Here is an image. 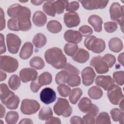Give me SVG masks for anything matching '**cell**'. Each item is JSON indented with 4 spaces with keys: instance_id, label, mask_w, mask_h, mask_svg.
I'll list each match as a JSON object with an SVG mask.
<instances>
[{
    "instance_id": "6da1fadb",
    "label": "cell",
    "mask_w": 124,
    "mask_h": 124,
    "mask_svg": "<svg viewBox=\"0 0 124 124\" xmlns=\"http://www.w3.org/2000/svg\"><path fill=\"white\" fill-rule=\"evenodd\" d=\"M45 58L47 63L57 69L63 68L66 64L67 59L59 47H54L47 49L45 53Z\"/></svg>"
},
{
    "instance_id": "7a4b0ae2",
    "label": "cell",
    "mask_w": 124,
    "mask_h": 124,
    "mask_svg": "<svg viewBox=\"0 0 124 124\" xmlns=\"http://www.w3.org/2000/svg\"><path fill=\"white\" fill-rule=\"evenodd\" d=\"M31 12L28 7L19 6L15 18L18 20V27L20 31H28L31 27V23L30 20Z\"/></svg>"
},
{
    "instance_id": "3957f363",
    "label": "cell",
    "mask_w": 124,
    "mask_h": 124,
    "mask_svg": "<svg viewBox=\"0 0 124 124\" xmlns=\"http://www.w3.org/2000/svg\"><path fill=\"white\" fill-rule=\"evenodd\" d=\"M84 46L90 50L95 53H101L106 48L105 41L100 38H97L92 35L86 38L84 40Z\"/></svg>"
},
{
    "instance_id": "277c9868",
    "label": "cell",
    "mask_w": 124,
    "mask_h": 124,
    "mask_svg": "<svg viewBox=\"0 0 124 124\" xmlns=\"http://www.w3.org/2000/svg\"><path fill=\"white\" fill-rule=\"evenodd\" d=\"M53 110L56 114L64 117H68L72 113V108L70 106L68 101L62 98H58L53 107Z\"/></svg>"
},
{
    "instance_id": "5b68a950",
    "label": "cell",
    "mask_w": 124,
    "mask_h": 124,
    "mask_svg": "<svg viewBox=\"0 0 124 124\" xmlns=\"http://www.w3.org/2000/svg\"><path fill=\"white\" fill-rule=\"evenodd\" d=\"M110 18L118 23L123 32L124 28V6H121L118 2H113L109 8Z\"/></svg>"
},
{
    "instance_id": "8992f818",
    "label": "cell",
    "mask_w": 124,
    "mask_h": 124,
    "mask_svg": "<svg viewBox=\"0 0 124 124\" xmlns=\"http://www.w3.org/2000/svg\"><path fill=\"white\" fill-rule=\"evenodd\" d=\"M0 67L1 69L8 73L15 72L18 67L17 60L12 57L3 55L0 57Z\"/></svg>"
},
{
    "instance_id": "52a82bcc",
    "label": "cell",
    "mask_w": 124,
    "mask_h": 124,
    "mask_svg": "<svg viewBox=\"0 0 124 124\" xmlns=\"http://www.w3.org/2000/svg\"><path fill=\"white\" fill-rule=\"evenodd\" d=\"M79 110L83 113L95 117L99 112L98 108L92 104L91 100L87 97H83L78 104Z\"/></svg>"
},
{
    "instance_id": "ba28073f",
    "label": "cell",
    "mask_w": 124,
    "mask_h": 124,
    "mask_svg": "<svg viewBox=\"0 0 124 124\" xmlns=\"http://www.w3.org/2000/svg\"><path fill=\"white\" fill-rule=\"evenodd\" d=\"M40 105L33 99H24L22 101L20 110L22 113L26 115H31L35 113L40 108Z\"/></svg>"
},
{
    "instance_id": "9c48e42d",
    "label": "cell",
    "mask_w": 124,
    "mask_h": 124,
    "mask_svg": "<svg viewBox=\"0 0 124 124\" xmlns=\"http://www.w3.org/2000/svg\"><path fill=\"white\" fill-rule=\"evenodd\" d=\"M6 39L8 51L12 54H16L21 44L20 38L15 34L9 33L7 34Z\"/></svg>"
},
{
    "instance_id": "30bf717a",
    "label": "cell",
    "mask_w": 124,
    "mask_h": 124,
    "mask_svg": "<svg viewBox=\"0 0 124 124\" xmlns=\"http://www.w3.org/2000/svg\"><path fill=\"white\" fill-rule=\"evenodd\" d=\"M107 96L109 101L113 105H118L124 99L122 89L117 85L114 84L107 92Z\"/></svg>"
},
{
    "instance_id": "8fae6325",
    "label": "cell",
    "mask_w": 124,
    "mask_h": 124,
    "mask_svg": "<svg viewBox=\"0 0 124 124\" xmlns=\"http://www.w3.org/2000/svg\"><path fill=\"white\" fill-rule=\"evenodd\" d=\"M90 65L93 67L98 74L106 73L109 71V67L103 61L102 57L97 56L94 57L90 61Z\"/></svg>"
},
{
    "instance_id": "7c38bea8",
    "label": "cell",
    "mask_w": 124,
    "mask_h": 124,
    "mask_svg": "<svg viewBox=\"0 0 124 124\" xmlns=\"http://www.w3.org/2000/svg\"><path fill=\"white\" fill-rule=\"evenodd\" d=\"M82 6L87 10H93L98 9H104L107 5L108 0H79Z\"/></svg>"
},
{
    "instance_id": "4fadbf2b",
    "label": "cell",
    "mask_w": 124,
    "mask_h": 124,
    "mask_svg": "<svg viewBox=\"0 0 124 124\" xmlns=\"http://www.w3.org/2000/svg\"><path fill=\"white\" fill-rule=\"evenodd\" d=\"M40 98L41 101L43 103L48 105L55 101L56 94L55 92L52 89L46 87L43 89L41 92Z\"/></svg>"
},
{
    "instance_id": "5bb4252c",
    "label": "cell",
    "mask_w": 124,
    "mask_h": 124,
    "mask_svg": "<svg viewBox=\"0 0 124 124\" xmlns=\"http://www.w3.org/2000/svg\"><path fill=\"white\" fill-rule=\"evenodd\" d=\"M80 18L78 14L75 12L66 13L64 15V22L68 28L78 26L80 23Z\"/></svg>"
},
{
    "instance_id": "9a60e30c",
    "label": "cell",
    "mask_w": 124,
    "mask_h": 124,
    "mask_svg": "<svg viewBox=\"0 0 124 124\" xmlns=\"http://www.w3.org/2000/svg\"><path fill=\"white\" fill-rule=\"evenodd\" d=\"M81 74L82 83L86 86H88L92 84L96 76V74L93 69L90 66L84 68Z\"/></svg>"
},
{
    "instance_id": "2e32d148",
    "label": "cell",
    "mask_w": 124,
    "mask_h": 124,
    "mask_svg": "<svg viewBox=\"0 0 124 124\" xmlns=\"http://www.w3.org/2000/svg\"><path fill=\"white\" fill-rule=\"evenodd\" d=\"M95 82L96 85L107 91L114 84V81L110 76H97L95 78Z\"/></svg>"
},
{
    "instance_id": "e0dca14e",
    "label": "cell",
    "mask_w": 124,
    "mask_h": 124,
    "mask_svg": "<svg viewBox=\"0 0 124 124\" xmlns=\"http://www.w3.org/2000/svg\"><path fill=\"white\" fill-rule=\"evenodd\" d=\"M37 71L31 68H25L21 70L19 76L21 81L24 83L34 80L37 77Z\"/></svg>"
},
{
    "instance_id": "ac0fdd59",
    "label": "cell",
    "mask_w": 124,
    "mask_h": 124,
    "mask_svg": "<svg viewBox=\"0 0 124 124\" xmlns=\"http://www.w3.org/2000/svg\"><path fill=\"white\" fill-rule=\"evenodd\" d=\"M64 38L67 42L71 44H77L81 41L82 35L77 31L69 30L64 32Z\"/></svg>"
},
{
    "instance_id": "d6986e66",
    "label": "cell",
    "mask_w": 124,
    "mask_h": 124,
    "mask_svg": "<svg viewBox=\"0 0 124 124\" xmlns=\"http://www.w3.org/2000/svg\"><path fill=\"white\" fill-rule=\"evenodd\" d=\"M89 57V52L85 49L80 48L78 49L75 54L72 57V59L77 62L83 63L88 61Z\"/></svg>"
},
{
    "instance_id": "ffe728a7",
    "label": "cell",
    "mask_w": 124,
    "mask_h": 124,
    "mask_svg": "<svg viewBox=\"0 0 124 124\" xmlns=\"http://www.w3.org/2000/svg\"><path fill=\"white\" fill-rule=\"evenodd\" d=\"M88 23L93 27L94 31L96 32H101L102 30V25L103 20L101 17L99 16L93 15L89 16L88 19Z\"/></svg>"
},
{
    "instance_id": "44dd1931",
    "label": "cell",
    "mask_w": 124,
    "mask_h": 124,
    "mask_svg": "<svg viewBox=\"0 0 124 124\" xmlns=\"http://www.w3.org/2000/svg\"><path fill=\"white\" fill-rule=\"evenodd\" d=\"M33 45L30 42H26L22 46L19 56L21 59L26 60L30 58L33 53Z\"/></svg>"
},
{
    "instance_id": "7402d4cb",
    "label": "cell",
    "mask_w": 124,
    "mask_h": 124,
    "mask_svg": "<svg viewBox=\"0 0 124 124\" xmlns=\"http://www.w3.org/2000/svg\"><path fill=\"white\" fill-rule=\"evenodd\" d=\"M32 21L34 25L37 27L44 26L46 23V16L40 11L35 12L32 16Z\"/></svg>"
},
{
    "instance_id": "603a6c76",
    "label": "cell",
    "mask_w": 124,
    "mask_h": 124,
    "mask_svg": "<svg viewBox=\"0 0 124 124\" xmlns=\"http://www.w3.org/2000/svg\"><path fill=\"white\" fill-rule=\"evenodd\" d=\"M109 49L116 53L120 52L123 48V44L122 40L118 37L111 38L108 42Z\"/></svg>"
},
{
    "instance_id": "cb8c5ba5",
    "label": "cell",
    "mask_w": 124,
    "mask_h": 124,
    "mask_svg": "<svg viewBox=\"0 0 124 124\" xmlns=\"http://www.w3.org/2000/svg\"><path fill=\"white\" fill-rule=\"evenodd\" d=\"M19 103V98L17 95L15 93L9 97L7 100L3 103L6 107L10 109H16Z\"/></svg>"
},
{
    "instance_id": "d4e9b609",
    "label": "cell",
    "mask_w": 124,
    "mask_h": 124,
    "mask_svg": "<svg viewBox=\"0 0 124 124\" xmlns=\"http://www.w3.org/2000/svg\"><path fill=\"white\" fill-rule=\"evenodd\" d=\"M54 0L46 1L43 5L44 12L47 15L51 16H55L56 11L54 5Z\"/></svg>"
},
{
    "instance_id": "484cf974",
    "label": "cell",
    "mask_w": 124,
    "mask_h": 124,
    "mask_svg": "<svg viewBox=\"0 0 124 124\" xmlns=\"http://www.w3.org/2000/svg\"><path fill=\"white\" fill-rule=\"evenodd\" d=\"M47 39L46 37L42 33H37L34 36L32 43L36 48H41L46 43Z\"/></svg>"
},
{
    "instance_id": "4316f807",
    "label": "cell",
    "mask_w": 124,
    "mask_h": 124,
    "mask_svg": "<svg viewBox=\"0 0 124 124\" xmlns=\"http://www.w3.org/2000/svg\"><path fill=\"white\" fill-rule=\"evenodd\" d=\"M110 114L114 121H119L122 124L124 123V113L123 111L117 108H114L110 110Z\"/></svg>"
},
{
    "instance_id": "83f0119b",
    "label": "cell",
    "mask_w": 124,
    "mask_h": 124,
    "mask_svg": "<svg viewBox=\"0 0 124 124\" xmlns=\"http://www.w3.org/2000/svg\"><path fill=\"white\" fill-rule=\"evenodd\" d=\"M37 78L38 82L41 87L50 84L52 80V76L48 72H43L39 76L37 77Z\"/></svg>"
},
{
    "instance_id": "f1b7e54d",
    "label": "cell",
    "mask_w": 124,
    "mask_h": 124,
    "mask_svg": "<svg viewBox=\"0 0 124 124\" xmlns=\"http://www.w3.org/2000/svg\"><path fill=\"white\" fill-rule=\"evenodd\" d=\"M47 29L48 31L53 33H57L60 32L62 29L61 24L57 20H50L47 24Z\"/></svg>"
},
{
    "instance_id": "f546056e",
    "label": "cell",
    "mask_w": 124,
    "mask_h": 124,
    "mask_svg": "<svg viewBox=\"0 0 124 124\" xmlns=\"http://www.w3.org/2000/svg\"><path fill=\"white\" fill-rule=\"evenodd\" d=\"M0 100L3 104L7 99L11 95L13 94L14 93L11 91L7 85L5 83H1L0 85Z\"/></svg>"
},
{
    "instance_id": "4dcf8cb0",
    "label": "cell",
    "mask_w": 124,
    "mask_h": 124,
    "mask_svg": "<svg viewBox=\"0 0 124 124\" xmlns=\"http://www.w3.org/2000/svg\"><path fill=\"white\" fill-rule=\"evenodd\" d=\"M88 94L92 99H98L103 96V91L99 87L94 86L91 87L88 90Z\"/></svg>"
},
{
    "instance_id": "1f68e13d",
    "label": "cell",
    "mask_w": 124,
    "mask_h": 124,
    "mask_svg": "<svg viewBox=\"0 0 124 124\" xmlns=\"http://www.w3.org/2000/svg\"><path fill=\"white\" fill-rule=\"evenodd\" d=\"M53 115V112L49 107L45 106L43 107L40 110L38 118L41 120H47Z\"/></svg>"
},
{
    "instance_id": "d6a6232c",
    "label": "cell",
    "mask_w": 124,
    "mask_h": 124,
    "mask_svg": "<svg viewBox=\"0 0 124 124\" xmlns=\"http://www.w3.org/2000/svg\"><path fill=\"white\" fill-rule=\"evenodd\" d=\"M82 95V91L79 88L73 89L69 95V100L73 104H76Z\"/></svg>"
},
{
    "instance_id": "836d02e7",
    "label": "cell",
    "mask_w": 124,
    "mask_h": 124,
    "mask_svg": "<svg viewBox=\"0 0 124 124\" xmlns=\"http://www.w3.org/2000/svg\"><path fill=\"white\" fill-rule=\"evenodd\" d=\"M30 65L32 67L38 70H41L44 67L45 62L41 57L39 56H35L30 60Z\"/></svg>"
},
{
    "instance_id": "e575fe53",
    "label": "cell",
    "mask_w": 124,
    "mask_h": 124,
    "mask_svg": "<svg viewBox=\"0 0 124 124\" xmlns=\"http://www.w3.org/2000/svg\"><path fill=\"white\" fill-rule=\"evenodd\" d=\"M21 81L20 78L17 75L11 76L8 81V85L12 90H16L20 86Z\"/></svg>"
},
{
    "instance_id": "d590c367",
    "label": "cell",
    "mask_w": 124,
    "mask_h": 124,
    "mask_svg": "<svg viewBox=\"0 0 124 124\" xmlns=\"http://www.w3.org/2000/svg\"><path fill=\"white\" fill-rule=\"evenodd\" d=\"M97 124H111L110 118L108 113L102 112L100 113L95 120Z\"/></svg>"
},
{
    "instance_id": "8d00e7d4",
    "label": "cell",
    "mask_w": 124,
    "mask_h": 124,
    "mask_svg": "<svg viewBox=\"0 0 124 124\" xmlns=\"http://www.w3.org/2000/svg\"><path fill=\"white\" fill-rule=\"evenodd\" d=\"M19 118V115L17 112L10 111L7 112L5 116V121L8 124H15L17 123Z\"/></svg>"
},
{
    "instance_id": "74e56055",
    "label": "cell",
    "mask_w": 124,
    "mask_h": 124,
    "mask_svg": "<svg viewBox=\"0 0 124 124\" xmlns=\"http://www.w3.org/2000/svg\"><path fill=\"white\" fill-rule=\"evenodd\" d=\"M78 49V46L77 44L67 43L64 45L63 50L66 55L73 57Z\"/></svg>"
},
{
    "instance_id": "f35d334b",
    "label": "cell",
    "mask_w": 124,
    "mask_h": 124,
    "mask_svg": "<svg viewBox=\"0 0 124 124\" xmlns=\"http://www.w3.org/2000/svg\"><path fill=\"white\" fill-rule=\"evenodd\" d=\"M69 76L68 73L64 70L58 72L55 77V81L57 84H61L66 82L67 78Z\"/></svg>"
},
{
    "instance_id": "ab89813d",
    "label": "cell",
    "mask_w": 124,
    "mask_h": 124,
    "mask_svg": "<svg viewBox=\"0 0 124 124\" xmlns=\"http://www.w3.org/2000/svg\"><path fill=\"white\" fill-rule=\"evenodd\" d=\"M56 13L58 14H61L64 12V10L69 3L68 0H56L54 2Z\"/></svg>"
},
{
    "instance_id": "60d3db41",
    "label": "cell",
    "mask_w": 124,
    "mask_h": 124,
    "mask_svg": "<svg viewBox=\"0 0 124 124\" xmlns=\"http://www.w3.org/2000/svg\"><path fill=\"white\" fill-rule=\"evenodd\" d=\"M57 90L59 94L62 97H67L71 92V88L63 83L60 84L57 87Z\"/></svg>"
},
{
    "instance_id": "b9f144b4",
    "label": "cell",
    "mask_w": 124,
    "mask_h": 124,
    "mask_svg": "<svg viewBox=\"0 0 124 124\" xmlns=\"http://www.w3.org/2000/svg\"><path fill=\"white\" fill-rule=\"evenodd\" d=\"M66 83L71 87H76L80 84V78L78 75H71L67 78Z\"/></svg>"
},
{
    "instance_id": "7bdbcfd3",
    "label": "cell",
    "mask_w": 124,
    "mask_h": 124,
    "mask_svg": "<svg viewBox=\"0 0 124 124\" xmlns=\"http://www.w3.org/2000/svg\"><path fill=\"white\" fill-rule=\"evenodd\" d=\"M113 80L117 84L122 86L124 83V72L123 71L115 72L113 74Z\"/></svg>"
},
{
    "instance_id": "ee69618b",
    "label": "cell",
    "mask_w": 124,
    "mask_h": 124,
    "mask_svg": "<svg viewBox=\"0 0 124 124\" xmlns=\"http://www.w3.org/2000/svg\"><path fill=\"white\" fill-rule=\"evenodd\" d=\"M102 59L109 68L112 67L116 62L115 57L111 54H106L102 57Z\"/></svg>"
},
{
    "instance_id": "f6af8a7d",
    "label": "cell",
    "mask_w": 124,
    "mask_h": 124,
    "mask_svg": "<svg viewBox=\"0 0 124 124\" xmlns=\"http://www.w3.org/2000/svg\"><path fill=\"white\" fill-rule=\"evenodd\" d=\"M7 26L8 29L10 30L16 31H19L18 20L16 18H11L9 19L8 21Z\"/></svg>"
},
{
    "instance_id": "bcb514c9",
    "label": "cell",
    "mask_w": 124,
    "mask_h": 124,
    "mask_svg": "<svg viewBox=\"0 0 124 124\" xmlns=\"http://www.w3.org/2000/svg\"><path fill=\"white\" fill-rule=\"evenodd\" d=\"M117 28L118 26L116 22L109 21L104 23V29L107 32H113L117 29Z\"/></svg>"
},
{
    "instance_id": "7dc6e473",
    "label": "cell",
    "mask_w": 124,
    "mask_h": 124,
    "mask_svg": "<svg viewBox=\"0 0 124 124\" xmlns=\"http://www.w3.org/2000/svg\"><path fill=\"white\" fill-rule=\"evenodd\" d=\"M63 70H65L69 76L71 75H78L80 73L79 70L78 68L69 63H66L65 66L63 67Z\"/></svg>"
},
{
    "instance_id": "c3c4849f",
    "label": "cell",
    "mask_w": 124,
    "mask_h": 124,
    "mask_svg": "<svg viewBox=\"0 0 124 124\" xmlns=\"http://www.w3.org/2000/svg\"><path fill=\"white\" fill-rule=\"evenodd\" d=\"M79 32L82 34L83 36L87 37L90 36L93 33L92 29L88 25H84L81 26L79 28Z\"/></svg>"
},
{
    "instance_id": "681fc988",
    "label": "cell",
    "mask_w": 124,
    "mask_h": 124,
    "mask_svg": "<svg viewBox=\"0 0 124 124\" xmlns=\"http://www.w3.org/2000/svg\"><path fill=\"white\" fill-rule=\"evenodd\" d=\"M20 5L17 3L14 4L12 5H11L7 9V13L8 15L12 18L16 17V12Z\"/></svg>"
},
{
    "instance_id": "f907efd6",
    "label": "cell",
    "mask_w": 124,
    "mask_h": 124,
    "mask_svg": "<svg viewBox=\"0 0 124 124\" xmlns=\"http://www.w3.org/2000/svg\"><path fill=\"white\" fill-rule=\"evenodd\" d=\"M79 7V4L78 2L77 1H72L69 3L65 8L66 11L69 12H75L78 9Z\"/></svg>"
},
{
    "instance_id": "816d5d0a",
    "label": "cell",
    "mask_w": 124,
    "mask_h": 124,
    "mask_svg": "<svg viewBox=\"0 0 124 124\" xmlns=\"http://www.w3.org/2000/svg\"><path fill=\"white\" fill-rule=\"evenodd\" d=\"M41 85L39 84L38 82L37 77L34 80H32V81L31 82L30 84L31 90L32 92L34 93H37L39 90V89L41 88Z\"/></svg>"
},
{
    "instance_id": "f5cc1de1",
    "label": "cell",
    "mask_w": 124,
    "mask_h": 124,
    "mask_svg": "<svg viewBox=\"0 0 124 124\" xmlns=\"http://www.w3.org/2000/svg\"><path fill=\"white\" fill-rule=\"evenodd\" d=\"M83 121L84 123L87 124H94L95 123V117L91 115L87 114L86 115L83 116Z\"/></svg>"
},
{
    "instance_id": "db71d44e",
    "label": "cell",
    "mask_w": 124,
    "mask_h": 124,
    "mask_svg": "<svg viewBox=\"0 0 124 124\" xmlns=\"http://www.w3.org/2000/svg\"><path fill=\"white\" fill-rule=\"evenodd\" d=\"M70 123L72 124H84L83 119L77 116H72L70 119Z\"/></svg>"
},
{
    "instance_id": "11a10c76",
    "label": "cell",
    "mask_w": 124,
    "mask_h": 124,
    "mask_svg": "<svg viewBox=\"0 0 124 124\" xmlns=\"http://www.w3.org/2000/svg\"><path fill=\"white\" fill-rule=\"evenodd\" d=\"M0 54H2V53L6 52V49L5 47V45L4 43V37L2 33L0 34Z\"/></svg>"
},
{
    "instance_id": "9f6ffc18",
    "label": "cell",
    "mask_w": 124,
    "mask_h": 124,
    "mask_svg": "<svg viewBox=\"0 0 124 124\" xmlns=\"http://www.w3.org/2000/svg\"><path fill=\"white\" fill-rule=\"evenodd\" d=\"M5 27V20L4 17V13L3 10L0 8V31L3 30Z\"/></svg>"
},
{
    "instance_id": "6f0895ef",
    "label": "cell",
    "mask_w": 124,
    "mask_h": 124,
    "mask_svg": "<svg viewBox=\"0 0 124 124\" xmlns=\"http://www.w3.org/2000/svg\"><path fill=\"white\" fill-rule=\"evenodd\" d=\"M46 124H61V122L60 119L57 117H51L47 120L45 123Z\"/></svg>"
},
{
    "instance_id": "680465c9",
    "label": "cell",
    "mask_w": 124,
    "mask_h": 124,
    "mask_svg": "<svg viewBox=\"0 0 124 124\" xmlns=\"http://www.w3.org/2000/svg\"><path fill=\"white\" fill-rule=\"evenodd\" d=\"M19 124H33V122L30 119L24 118V119H22L19 122Z\"/></svg>"
},
{
    "instance_id": "91938a15",
    "label": "cell",
    "mask_w": 124,
    "mask_h": 124,
    "mask_svg": "<svg viewBox=\"0 0 124 124\" xmlns=\"http://www.w3.org/2000/svg\"><path fill=\"white\" fill-rule=\"evenodd\" d=\"M124 53L122 52L119 54L118 57V62L120 64H122L123 66H124Z\"/></svg>"
},
{
    "instance_id": "94428289",
    "label": "cell",
    "mask_w": 124,
    "mask_h": 124,
    "mask_svg": "<svg viewBox=\"0 0 124 124\" xmlns=\"http://www.w3.org/2000/svg\"><path fill=\"white\" fill-rule=\"evenodd\" d=\"M5 113V108L3 106V105L1 104L0 105V118H2L4 117V116Z\"/></svg>"
},
{
    "instance_id": "6125c7cd",
    "label": "cell",
    "mask_w": 124,
    "mask_h": 124,
    "mask_svg": "<svg viewBox=\"0 0 124 124\" xmlns=\"http://www.w3.org/2000/svg\"><path fill=\"white\" fill-rule=\"evenodd\" d=\"M31 2L32 3V4L35 5H40L42 3H43L44 2H46V1L44 0H31Z\"/></svg>"
},
{
    "instance_id": "be15d7a7",
    "label": "cell",
    "mask_w": 124,
    "mask_h": 124,
    "mask_svg": "<svg viewBox=\"0 0 124 124\" xmlns=\"http://www.w3.org/2000/svg\"><path fill=\"white\" fill-rule=\"evenodd\" d=\"M6 78V74L4 72L2 71V69L0 70V81L4 80Z\"/></svg>"
},
{
    "instance_id": "e7e4bbea",
    "label": "cell",
    "mask_w": 124,
    "mask_h": 124,
    "mask_svg": "<svg viewBox=\"0 0 124 124\" xmlns=\"http://www.w3.org/2000/svg\"><path fill=\"white\" fill-rule=\"evenodd\" d=\"M120 105L119 107L121 108V110L122 111H124V99H123L120 102Z\"/></svg>"
}]
</instances>
